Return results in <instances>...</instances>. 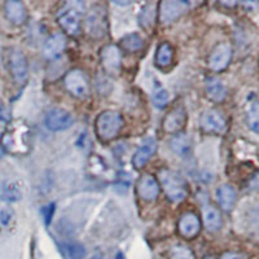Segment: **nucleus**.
<instances>
[{
  "mask_svg": "<svg viewBox=\"0 0 259 259\" xmlns=\"http://www.w3.org/2000/svg\"><path fill=\"white\" fill-rule=\"evenodd\" d=\"M158 179L159 187H162L166 197L171 202H182L183 200H186L189 193L188 184L177 171L163 168L158 172Z\"/></svg>",
  "mask_w": 259,
  "mask_h": 259,
  "instance_id": "nucleus-1",
  "label": "nucleus"
},
{
  "mask_svg": "<svg viewBox=\"0 0 259 259\" xmlns=\"http://www.w3.org/2000/svg\"><path fill=\"white\" fill-rule=\"evenodd\" d=\"M123 117L115 110H104L97 115L95 121V130L97 138L101 142H110L117 138L123 128Z\"/></svg>",
  "mask_w": 259,
  "mask_h": 259,
  "instance_id": "nucleus-2",
  "label": "nucleus"
},
{
  "mask_svg": "<svg viewBox=\"0 0 259 259\" xmlns=\"http://www.w3.org/2000/svg\"><path fill=\"white\" fill-rule=\"evenodd\" d=\"M64 87L71 96L80 99V100L87 99L91 92L89 77L79 69H73L65 74Z\"/></svg>",
  "mask_w": 259,
  "mask_h": 259,
  "instance_id": "nucleus-3",
  "label": "nucleus"
},
{
  "mask_svg": "<svg viewBox=\"0 0 259 259\" xmlns=\"http://www.w3.org/2000/svg\"><path fill=\"white\" fill-rule=\"evenodd\" d=\"M85 32L95 39H101L108 32V21H106L105 8L95 6L90 9L84 20Z\"/></svg>",
  "mask_w": 259,
  "mask_h": 259,
  "instance_id": "nucleus-4",
  "label": "nucleus"
},
{
  "mask_svg": "<svg viewBox=\"0 0 259 259\" xmlns=\"http://www.w3.org/2000/svg\"><path fill=\"white\" fill-rule=\"evenodd\" d=\"M8 66L16 84H25L29 78V64L25 53L18 48H12L8 55Z\"/></svg>",
  "mask_w": 259,
  "mask_h": 259,
  "instance_id": "nucleus-5",
  "label": "nucleus"
},
{
  "mask_svg": "<svg viewBox=\"0 0 259 259\" xmlns=\"http://www.w3.org/2000/svg\"><path fill=\"white\" fill-rule=\"evenodd\" d=\"M200 126L203 133L223 135L228 128V122L222 112L217 109H207L201 114Z\"/></svg>",
  "mask_w": 259,
  "mask_h": 259,
  "instance_id": "nucleus-6",
  "label": "nucleus"
},
{
  "mask_svg": "<svg viewBox=\"0 0 259 259\" xmlns=\"http://www.w3.org/2000/svg\"><path fill=\"white\" fill-rule=\"evenodd\" d=\"M188 8L189 3L184 0H163L157 4L158 18L163 25L172 24L183 13H186Z\"/></svg>",
  "mask_w": 259,
  "mask_h": 259,
  "instance_id": "nucleus-7",
  "label": "nucleus"
},
{
  "mask_svg": "<svg viewBox=\"0 0 259 259\" xmlns=\"http://www.w3.org/2000/svg\"><path fill=\"white\" fill-rule=\"evenodd\" d=\"M233 50L232 46L227 41L223 43H219L218 46H215L214 50L211 51V53L209 55V59H207V66L211 71L215 73H219V71L224 70V69L231 64V60H232Z\"/></svg>",
  "mask_w": 259,
  "mask_h": 259,
  "instance_id": "nucleus-8",
  "label": "nucleus"
},
{
  "mask_svg": "<svg viewBox=\"0 0 259 259\" xmlns=\"http://www.w3.org/2000/svg\"><path fill=\"white\" fill-rule=\"evenodd\" d=\"M100 60L105 73L118 75L122 68L121 48L115 45H106L100 51Z\"/></svg>",
  "mask_w": 259,
  "mask_h": 259,
  "instance_id": "nucleus-9",
  "label": "nucleus"
},
{
  "mask_svg": "<svg viewBox=\"0 0 259 259\" xmlns=\"http://www.w3.org/2000/svg\"><path fill=\"white\" fill-rule=\"evenodd\" d=\"M71 6V4H70ZM59 25L64 29L66 34L71 36H77L80 34L82 30V22H80V16L77 8L71 7H65L61 9V12L57 16Z\"/></svg>",
  "mask_w": 259,
  "mask_h": 259,
  "instance_id": "nucleus-10",
  "label": "nucleus"
},
{
  "mask_svg": "<svg viewBox=\"0 0 259 259\" xmlns=\"http://www.w3.org/2000/svg\"><path fill=\"white\" fill-rule=\"evenodd\" d=\"M202 228L201 219L194 211H186L180 215L178 221V232L182 237L187 240H192L197 237Z\"/></svg>",
  "mask_w": 259,
  "mask_h": 259,
  "instance_id": "nucleus-11",
  "label": "nucleus"
},
{
  "mask_svg": "<svg viewBox=\"0 0 259 259\" xmlns=\"http://www.w3.org/2000/svg\"><path fill=\"white\" fill-rule=\"evenodd\" d=\"M46 126L51 131L59 133L70 128L74 123V118L68 110L61 109V108H53L46 114Z\"/></svg>",
  "mask_w": 259,
  "mask_h": 259,
  "instance_id": "nucleus-12",
  "label": "nucleus"
},
{
  "mask_svg": "<svg viewBox=\"0 0 259 259\" xmlns=\"http://www.w3.org/2000/svg\"><path fill=\"white\" fill-rule=\"evenodd\" d=\"M159 191H161V187L158 184V180L153 175H142V177L139 178L138 183H136L138 196L143 201H147V202L157 200V197L159 196Z\"/></svg>",
  "mask_w": 259,
  "mask_h": 259,
  "instance_id": "nucleus-13",
  "label": "nucleus"
},
{
  "mask_svg": "<svg viewBox=\"0 0 259 259\" xmlns=\"http://www.w3.org/2000/svg\"><path fill=\"white\" fill-rule=\"evenodd\" d=\"M187 123V112L182 105L177 106L174 109L168 112L166 117L163 118L162 127L163 131L171 135H177L184 128Z\"/></svg>",
  "mask_w": 259,
  "mask_h": 259,
  "instance_id": "nucleus-14",
  "label": "nucleus"
},
{
  "mask_svg": "<svg viewBox=\"0 0 259 259\" xmlns=\"http://www.w3.org/2000/svg\"><path fill=\"white\" fill-rule=\"evenodd\" d=\"M157 148H158V145H157V142L154 140V139L152 138L147 139V140L140 145V148L136 150L135 154H134L133 157L134 167L138 168V170L144 167L148 162H149V159L153 157V154L157 152Z\"/></svg>",
  "mask_w": 259,
  "mask_h": 259,
  "instance_id": "nucleus-15",
  "label": "nucleus"
},
{
  "mask_svg": "<svg viewBox=\"0 0 259 259\" xmlns=\"http://www.w3.org/2000/svg\"><path fill=\"white\" fill-rule=\"evenodd\" d=\"M4 13L8 21H11L13 25H24L27 20L26 7L22 2L18 0H8L4 4Z\"/></svg>",
  "mask_w": 259,
  "mask_h": 259,
  "instance_id": "nucleus-16",
  "label": "nucleus"
},
{
  "mask_svg": "<svg viewBox=\"0 0 259 259\" xmlns=\"http://www.w3.org/2000/svg\"><path fill=\"white\" fill-rule=\"evenodd\" d=\"M65 48H66V36L62 32H56L46 40L43 55L50 60L57 59L64 53Z\"/></svg>",
  "mask_w": 259,
  "mask_h": 259,
  "instance_id": "nucleus-17",
  "label": "nucleus"
},
{
  "mask_svg": "<svg viewBox=\"0 0 259 259\" xmlns=\"http://www.w3.org/2000/svg\"><path fill=\"white\" fill-rule=\"evenodd\" d=\"M205 228L209 232H218L223 226V218L222 214L214 205L209 203L202 207V222Z\"/></svg>",
  "mask_w": 259,
  "mask_h": 259,
  "instance_id": "nucleus-18",
  "label": "nucleus"
},
{
  "mask_svg": "<svg viewBox=\"0 0 259 259\" xmlns=\"http://www.w3.org/2000/svg\"><path fill=\"white\" fill-rule=\"evenodd\" d=\"M217 198L222 210L230 212L235 207L237 194H236L235 188L231 184H223L217 189Z\"/></svg>",
  "mask_w": 259,
  "mask_h": 259,
  "instance_id": "nucleus-19",
  "label": "nucleus"
},
{
  "mask_svg": "<svg viewBox=\"0 0 259 259\" xmlns=\"http://www.w3.org/2000/svg\"><path fill=\"white\" fill-rule=\"evenodd\" d=\"M206 96L214 103H223L227 97V89L218 78H209L206 80Z\"/></svg>",
  "mask_w": 259,
  "mask_h": 259,
  "instance_id": "nucleus-20",
  "label": "nucleus"
},
{
  "mask_svg": "<svg viewBox=\"0 0 259 259\" xmlns=\"http://www.w3.org/2000/svg\"><path fill=\"white\" fill-rule=\"evenodd\" d=\"M156 65L159 69L170 68L172 61H174V48L170 43L163 41L162 45L158 46L156 52Z\"/></svg>",
  "mask_w": 259,
  "mask_h": 259,
  "instance_id": "nucleus-21",
  "label": "nucleus"
},
{
  "mask_svg": "<svg viewBox=\"0 0 259 259\" xmlns=\"http://www.w3.org/2000/svg\"><path fill=\"white\" fill-rule=\"evenodd\" d=\"M157 4L156 3H147L143 7L142 12L139 13V24L143 29L152 30L156 25L157 18Z\"/></svg>",
  "mask_w": 259,
  "mask_h": 259,
  "instance_id": "nucleus-22",
  "label": "nucleus"
},
{
  "mask_svg": "<svg viewBox=\"0 0 259 259\" xmlns=\"http://www.w3.org/2000/svg\"><path fill=\"white\" fill-rule=\"evenodd\" d=\"M170 147L172 152L179 157H188L191 154L192 144L186 134H177L171 140Z\"/></svg>",
  "mask_w": 259,
  "mask_h": 259,
  "instance_id": "nucleus-23",
  "label": "nucleus"
},
{
  "mask_svg": "<svg viewBox=\"0 0 259 259\" xmlns=\"http://www.w3.org/2000/svg\"><path fill=\"white\" fill-rule=\"evenodd\" d=\"M121 46L126 52L135 53L143 50V47H144V40H143V38L139 34L133 32V34H127V35H124L122 38Z\"/></svg>",
  "mask_w": 259,
  "mask_h": 259,
  "instance_id": "nucleus-24",
  "label": "nucleus"
},
{
  "mask_svg": "<svg viewBox=\"0 0 259 259\" xmlns=\"http://www.w3.org/2000/svg\"><path fill=\"white\" fill-rule=\"evenodd\" d=\"M246 119L247 124L250 127L251 131L258 133L259 131V109H258V100L253 99L249 100L246 106Z\"/></svg>",
  "mask_w": 259,
  "mask_h": 259,
  "instance_id": "nucleus-25",
  "label": "nucleus"
},
{
  "mask_svg": "<svg viewBox=\"0 0 259 259\" xmlns=\"http://www.w3.org/2000/svg\"><path fill=\"white\" fill-rule=\"evenodd\" d=\"M170 101V95L166 91V89H163L158 82L154 84V92H153V103L154 105L158 108V109H163L166 108Z\"/></svg>",
  "mask_w": 259,
  "mask_h": 259,
  "instance_id": "nucleus-26",
  "label": "nucleus"
},
{
  "mask_svg": "<svg viewBox=\"0 0 259 259\" xmlns=\"http://www.w3.org/2000/svg\"><path fill=\"white\" fill-rule=\"evenodd\" d=\"M168 259H196L193 251L188 246L184 245H177L172 246L168 251Z\"/></svg>",
  "mask_w": 259,
  "mask_h": 259,
  "instance_id": "nucleus-27",
  "label": "nucleus"
},
{
  "mask_svg": "<svg viewBox=\"0 0 259 259\" xmlns=\"http://www.w3.org/2000/svg\"><path fill=\"white\" fill-rule=\"evenodd\" d=\"M65 249H66L69 259H83L85 256L84 246L79 242H69Z\"/></svg>",
  "mask_w": 259,
  "mask_h": 259,
  "instance_id": "nucleus-28",
  "label": "nucleus"
},
{
  "mask_svg": "<svg viewBox=\"0 0 259 259\" xmlns=\"http://www.w3.org/2000/svg\"><path fill=\"white\" fill-rule=\"evenodd\" d=\"M20 197H21V192L17 186H15V184H9L8 187H6V200L16 201V200H20Z\"/></svg>",
  "mask_w": 259,
  "mask_h": 259,
  "instance_id": "nucleus-29",
  "label": "nucleus"
},
{
  "mask_svg": "<svg viewBox=\"0 0 259 259\" xmlns=\"http://www.w3.org/2000/svg\"><path fill=\"white\" fill-rule=\"evenodd\" d=\"M221 259H247V255L241 251H226L222 254Z\"/></svg>",
  "mask_w": 259,
  "mask_h": 259,
  "instance_id": "nucleus-30",
  "label": "nucleus"
},
{
  "mask_svg": "<svg viewBox=\"0 0 259 259\" xmlns=\"http://www.w3.org/2000/svg\"><path fill=\"white\" fill-rule=\"evenodd\" d=\"M0 121L8 122L11 121V113L4 104L0 103Z\"/></svg>",
  "mask_w": 259,
  "mask_h": 259,
  "instance_id": "nucleus-31",
  "label": "nucleus"
},
{
  "mask_svg": "<svg viewBox=\"0 0 259 259\" xmlns=\"http://www.w3.org/2000/svg\"><path fill=\"white\" fill-rule=\"evenodd\" d=\"M53 211H55V205H53V203H51V205H48V206L43 207V214H45L46 223H47V224L50 223L51 218H52Z\"/></svg>",
  "mask_w": 259,
  "mask_h": 259,
  "instance_id": "nucleus-32",
  "label": "nucleus"
},
{
  "mask_svg": "<svg viewBox=\"0 0 259 259\" xmlns=\"http://www.w3.org/2000/svg\"><path fill=\"white\" fill-rule=\"evenodd\" d=\"M0 218H2V222L3 224H7L9 222V212L8 211H3L2 215H0Z\"/></svg>",
  "mask_w": 259,
  "mask_h": 259,
  "instance_id": "nucleus-33",
  "label": "nucleus"
},
{
  "mask_svg": "<svg viewBox=\"0 0 259 259\" xmlns=\"http://www.w3.org/2000/svg\"><path fill=\"white\" fill-rule=\"evenodd\" d=\"M6 156V149H4L3 144H2V135H0V158H3Z\"/></svg>",
  "mask_w": 259,
  "mask_h": 259,
  "instance_id": "nucleus-34",
  "label": "nucleus"
},
{
  "mask_svg": "<svg viewBox=\"0 0 259 259\" xmlns=\"http://www.w3.org/2000/svg\"><path fill=\"white\" fill-rule=\"evenodd\" d=\"M91 259H104V255L103 254H95Z\"/></svg>",
  "mask_w": 259,
  "mask_h": 259,
  "instance_id": "nucleus-35",
  "label": "nucleus"
},
{
  "mask_svg": "<svg viewBox=\"0 0 259 259\" xmlns=\"http://www.w3.org/2000/svg\"><path fill=\"white\" fill-rule=\"evenodd\" d=\"M203 259H217V258H215V256H212V255H206Z\"/></svg>",
  "mask_w": 259,
  "mask_h": 259,
  "instance_id": "nucleus-36",
  "label": "nucleus"
}]
</instances>
